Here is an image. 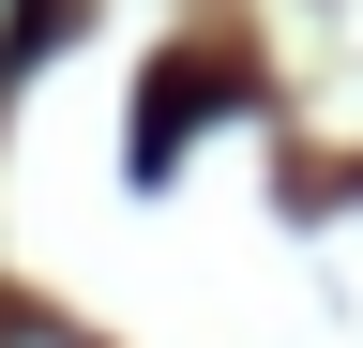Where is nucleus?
<instances>
[{"mask_svg":"<svg viewBox=\"0 0 363 348\" xmlns=\"http://www.w3.org/2000/svg\"><path fill=\"white\" fill-rule=\"evenodd\" d=\"M197 106H212V76H197V61H182V76H167V91H152V121H136V167H167V152H182V121H197Z\"/></svg>","mask_w":363,"mask_h":348,"instance_id":"1","label":"nucleus"},{"mask_svg":"<svg viewBox=\"0 0 363 348\" xmlns=\"http://www.w3.org/2000/svg\"><path fill=\"white\" fill-rule=\"evenodd\" d=\"M0 348H91V333H61V318H16V333H0Z\"/></svg>","mask_w":363,"mask_h":348,"instance_id":"2","label":"nucleus"}]
</instances>
